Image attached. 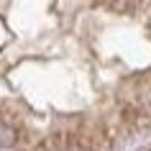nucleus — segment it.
Listing matches in <instances>:
<instances>
[{"label": "nucleus", "instance_id": "1", "mask_svg": "<svg viewBox=\"0 0 151 151\" xmlns=\"http://www.w3.org/2000/svg\"><path fill=\"white\" fill-rule=\"evenodd\" d=\"M10 143H16V128L0 120V146H10Z\"/></svg>", "mask_w": 151, "mask_h": 151}]
</instances>
